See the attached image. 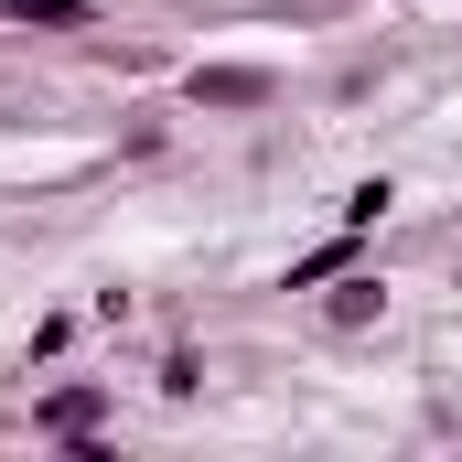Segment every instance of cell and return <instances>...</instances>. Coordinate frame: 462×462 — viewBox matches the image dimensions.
I'll list each match as a JSON object with an SVG mask.
<instances>
[{
	"mask_svg": "<svg viewBox=\"0 0 462 462\" xmlns=\"http://www.w3.org/2000/svg\"><path fill=\"white\" fill-rule=\"evenodd\" d=\"M387 205H398V183H387V172H376V183H355V194H345V226H376V216H387Z\"/></svg>",
	"mask_w": 462,
	"mask_h": 462,
	"instance_id": "8992f818",
	"label": "cell"
},
{
	"mask_svg": "<svg viewBox=\"0 0 462 462\" xmlns=\"http://www.w3.org/2000/svg\"><path fill=\"white\" fill-rule=\"evenodd\" d=\"M97 430H108V387H97V376H76V387H43V398H32V441L87 452Z\"/></svg>",
	"mask_w": 462,
	"mask_h": 462,
	"instance_id": "6da1fadb",
	"label": "cell"
},
{
	"mask_svg": "<svg viewBox=\"0 0 462 462\" xmlns=\"http://www.w3.org/2000/svg\"><path fill=\"white\" fill-rule=\"evenodd\" d=\"M345 269H365V226L323 236V247H301V258H291V291H323V280H345Z\"/></svg>",
	"mask_w": 462,
	"mask_h": 462,
	"instance_id": "3957f363",
	"label": "cell"
},
{
	"mask_svg": "<svg viewBox=\"0 0 462 462\" xmlns=\"http://www.w3.org/2000/svg\"><path fill=\"white\" fill-rule=\"evenodd\" d=\"M162 387H172V398H194V387H205V365H194V345H172V355H162Z\"/></svg>",
	"mask_w": 462,
	"mask_h": 462,
	"instance_id": "52a82bcc",
	"label": "cell"
},
{
	"mask_svg": "<svg viewBox=\"0 0 462 462\" xmlns=\"http://www.w3.org/2000/svg\"><path fill=\"white\" fill-rule=\"evenodd\" d=\"M183 97H194V108H216V118H247V108H269V97H280V76H269V65H194V76H183Z\"/></svg>",
	"mask_w": 462,
	"mask_h": 462,
	"instance_id": "7a4b0ae2",
	"label": "cell"
},
{
	"mask_svg": "<svg viewBox=\"0 0 462 462\" xmlns=\"http://www.w3.org/2000/svg\"><path fill=\"white\" fill-rule=\"evenodd\" d=\"M0 22H22V32H97V0H0Z\"/></svg>",
	"mask_w": 462,
	"mask_h": 462,
	"instance_id": "5b68a950",
	"label": "cell"
},
{
	"mask_svg": "<svg viewBox=\"0 0 462 462\" xmlns=\"http://www.w3.org/2000/svg\"><path fill=\"white\" fill-rule=\"evenodd\" d=\"M323 323H334V334H365V323H387V291H376V269H345V280H334Z\"/></svg>",
	"mask_w": 462,
	"mask_h": 462,
	"instance_id": "277c9868",
	"label": "cell"
}]
</instances>
